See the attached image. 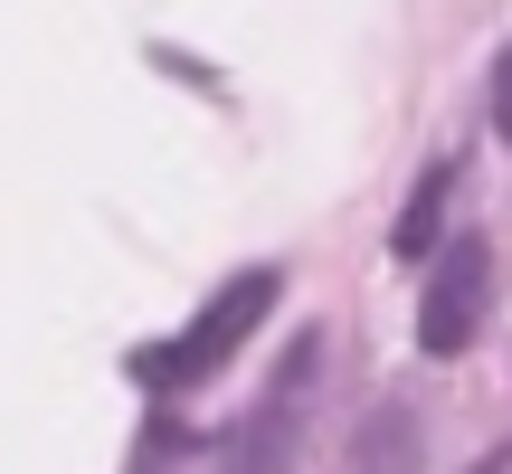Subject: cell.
<instances>
[{
	"mask_svg": "<svg viewBox=\"0 0 512 474\" xmlns=\"http://www.w3.org/2000/svg\"><path fill=\"white\" fill-rule=\"evenodd\" d=\"M275 294H285V275H275V266H256V275H238V285H219L181 342L133 351V380H143V389H200V380H219V370H228V351H238L247 332L275 313Z\"/></svg>",
	"mask_w": 512,
	"mask_h": 474,
	"instance_id": "6da1fadb",
	"label": "cell"
},
{
	"mask_svg": "<svg viewBox=\"0 0 512 474\" xmlns=\"http://www.w3.org/2000/svg\"><path fill=\"white\" fill-rule=\"evenodd\" d=\"M484 294H494V247L465 228V237H446L437 275H427V294H418V351H427V361H456V351L475 342Z\"/></svg>",
	"mask_w": 512,
	"mask_h": 474,
	"instance_id": "7a4b0ae2",
	"label": "cell"
},
{
	"mask_svg": "<svg viewBox=\"0 0 512 474\" xmlns=\"http://www.w3.org/2000/svg\"><path fill=\"white\" fill-rule=\"evenodd\" d=\"M304 361H313V351H294V361H285V389H275L238 437H228V474H285L294 465V380H304Z\"/></svg>",
	"mask_w": 512,
	"mask_h": 474,
	"instance_id": "3957f363",
	"label": "cell"
},
{
	"mask_svg": "<svg viewBox=\"0 0 512 474\" xmlns=\"http://www.w3.org/2000/svg\"><path fill=\"white\" fill-rule=\"evenodd\" d=\"M446 190H456V162H437V171H418V200L399 209V228H389V256H446L437 247V209H446Z\"/></svg>",
	"mask_w": 512,
	"mask_h": 474,
	"instance_id": "277c9868",
	"label": "cell"
},
{
	"mask_svg": "<svg viewBox=\"0 0 512 474\" xmlns=\"http://www.w3.org/2000/svg\"><path fill=\"white\" fill-rule=\"evenodd\" d=\"M408 465H418V418L380 408V418L351 437V474H408Z\"/></svg>",
	"mask_w": 512,
	"mask_h": 474,
	"instance_id": "5b68a950",
	"label": "cell"
},
{
	"mask_svg": "<svg viewBox=\"0 0 512 474\" xmlns=\"http://www.w3.org/2000/svg\"><path fill=\"white\" fill-rule=\"evenodd\" d=\"M494 133H503V143H512V48L494 57Z\"/></svg>",
	"mask_w": 512,
	"mask_h": 474,
	"instance_id": "8992f818",
	"label": "cell"
}]
</instances>
